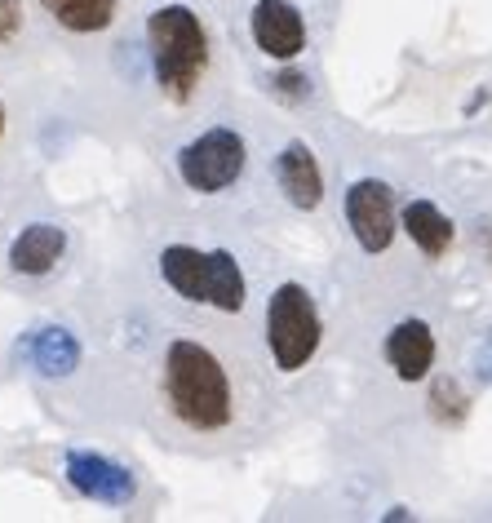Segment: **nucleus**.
I'll use <instances>...</instances> for the list:
<instances>
[{
    "label": "nucleus",
    "instance_id": "nucleus-12",
    "mask_svg": "<svg viewBox=\"0 0 492 523\" xmlns=\"http://www.w3.org/2000/svg\"><path fill=\"white\" fill-rule=\"evenodd\" d=\"M36 5L67 36H102L120 18V0H36Z\"/></svg>",
    "mask_w": 492,
    "mask_h": 523
},
{
    "label": "nucleus",
    "instance_id": "nucleus-2",
    "mask_svg": "<svg viewBox=\"0 0 492 523\" xmlns=\"http://www.w3.org/2000/svg\"><path fill=\"white\" fill-rule=\"evenodd\" d=\"M142 40H147V63L156 94L169 107H191L200 89L209 85L213 71V36L209 23L182 0L156 5L142 23Z\"/></svg>",
    "mask_w": 492,
    "mask_h": 523
},
{
    "label": "nucleus",
    "instance_id": "nucleus-5",
    "mask_svg": "<svg viewBox=\"0 0 492 523\" xmlns=\"http://www.w3.org/2000/svg\"><path fill=\"white\" fill-rule=\"evenodd\" d=\"M244 164H249V142L231 125H213V129L196 133L173 156V169H178L182 187L196 191V196H222V191H231L240 182Z\"/></svg>",
    "mask_w": 492,
    "mask_h": 523
},
{
    "label": "nucleus",
    "instance_id": "nucleus-3",
    "mask_svg": "<svg viewBox=\"0 0 492 523\" xmlns=\"http://www.w3.org/2000/svg\"><path fill=\"white\" fill-rule=\"evenodd\" d=\"M156 275L164 289L178 293L191 306H213L222 315L244 311L249 280L227 249H196V244H164L156 253Z\"/></svg>",
    "mask_w": 492,
    "mask_h": 523
},
{
    "label": "nucleus",
    "instance_id": "nucleus-6",
    "mask_svg": "<svg viewBox=\"0 0 492 523\" xmlns=\"http://www.w3.org/2000/svg\"><path fill=\"white\" fill-rule=\"evenodd\" d=\"M346 222L364 253H386L395 240V196L382 178H360L346 191Z\"/></svg>",
    "mask_w": 492,
    "mask_h": 523
},
{
    "label": "nucleus",
    "instance_id": "nucleus-7",
    "mask_svg": "<svg viewBox=\"0 0 492 523\" xmlns=\"http://www.w3.org/2000/svg\"><path fill=\"white\" fill-rule=\"evenodd\" d=\"M67 479L76 492H85L94 501H107V506H129L138 497L133 470H125L120 461H111L102 453H85V448H71L67 453Z\"/></svg>",
    "mask_w": 492,
    "mask_h": 523
},
{
    "label": "nucleus",
    "instance_id": "nucleus-14",
    "mask_svg": "<svg viewBox=\"0 0 492 523\" xmlns=\"http://www.w3.org/2000/svg\"><path fill=\"white\" fill-rule=\"evenodd\" d=\"M23 351H27V360H32L45 377H63V373H71V368L80 364L76 337H71V333H58V328H40V333L23 346Z\"/></svg>",
    "mask_w": 492,
    "mask_h": 523
},
{
    "label": "nucleus",
    "instance_id": "nucleus-16",
    "mask_svg": "<svg viewBox=\"0 0 492 523\" xmlns=\"http://www.w3.org/2000/svg\"><path fill=\"white\" fill-rule=\"evenodd\" d=\"M0 138H5V107H0Z\"/></svg>",
    "mask_w": 492,
    "mask_h": 523
},
{
    "label": "nucleus",
    "instance_id": "nucleus-1",
    "mask_svg": "<svg viewBox=\"0 0 492 523\" xmlns=\"http://www.w3.org/2000/svg\"><path fill=\"white\" fill-rule=\"evenodd\" d=\"M156 399L178 430L187 435H222L235 426V382L231 368L200 337H173L156 368Z\"/></svg>",
    "mask_w": 492,
    "mask_h": 523
},
{
    "label": "nucleus",
    "instance_id": "nucleus-15",
    "mask_svg": "<svg viewBox=\"0 0 492 523\" xmlns=\"http://www.w3.org/2000/svg\"><path fill=\"white\" fill-rule=\"evenodd\" d=\"M23 27H27V9H23V0H0V49L18 45Z\"/></svg>",
    "mask_w": 492,
    "mask_h": 523
},
{
    "label": "nucleus",
    "instance_id": "nucleus-11",
    "mask_svg": "<svg viewBox=\"0 0 492 523\" xmlns=\"http://www.w3.org/2000/svg\"><path fill=\"white\" fill-rule=\"evenodd\" d=\"M67 253V231L58 222H27L9 244V271L18 275H49Z\"/></svg>",
    "mask_w": 492,
    "mask_h": 523
},
{
    "label": "nucleus",
    "instance_id": "nucleus-10",
    "mask_svg": "<svg viewBox=\"0 0 492 523\" xmlns=\"http://www.w3.org/2000/svg\"><path fill=\"white\" fill-rule=\"evenodd\" d=\"M386 364L395 368L399 382H422L435 368V333L426 320H399L386 333Z\"/></svg>",
    "mask_w": 492,
    "mask_h": 523
},
{
    "label": "nucleus",
    "instance_id": "nucleus-13",
    "mask_svg": "<svg viewBox=\"0 0 492 523\" xmlns=\"http://www.w3.org/2000/svg\"><path fill=\"white\" fill-rule=\"evenodd\" d=\"M404 231L408 240L417 244V249L426 253V258H444L448 249H453V222L444 218V209L430 200H408L404 204Z\"/></svg>",
    "mask_w": 492,
    "mask_h": 523
},
{
    "label": "nucleus",
    "instance_id": "nucleus-4",
    "mask_svg": "<svg viewBox=\"0 0 492 523\" xmlns=\"http://www.w3.org/2000/svg\"><path fill=\"white\" fill-rule=\"evenodd\" d=\"M320 311H315V297L306 284L284 280L280 289L266 297V346H271V360L280 373H297L315 360L320 351Z\"/></svg>",
    "mask_w": 492,
    "mask_h": 523
},
{
    "label": "nucleus",
    "instance_id": "nucleus-8",
    "mask_svg": "<svg viewBox=\"0 0 492 523\" xmlns=\"http://www.w3.org/2000/svg\"><path fill=\"white\" fill-rule=\"evenodd\" d=\"M249 32H253V45L266 58H275V63H293L306 49V18L297 14V5H289V0H258L249 14Z\"/></svg>",
    "mask_w": 492,
    "mask_h": 523
},
{
    "label": "nucleus",
    "instance_id": "nucleus-9",
    "mask_svg": "<svg viewBox=\"0 0 492 523\" xmlns=\"http://www.w3.org/2000/svg\"><path fill=\"white\" fill-rule=\"evenodd\" d=\"M275 182H280L284 200H289L293 209H302V213L320 209L324 173H320V160H315V151L306 147V142H289V147L275 156Z\"/></svg>",
    "mask_w": 492,
    "mask_h": 523
}]
</instances>
